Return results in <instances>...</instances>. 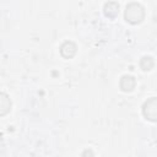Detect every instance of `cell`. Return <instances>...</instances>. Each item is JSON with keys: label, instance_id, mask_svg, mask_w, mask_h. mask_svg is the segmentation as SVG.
I'll use <instances>...</instances> for the list:
<instances>
[{"label": "cell", "instance_id": "obj_1", "mask_svg": "<svg viewBox=\"0 0 157 157\" xmlns=\"http://www.w3.org/2000/svg\"><path fill=\"white\" fill-rule=\"evenodd\" d=\"M144 17V10L140 5L137 4H131L126 7V12H125V18L126 21L131 22V23H136L140 22Z\"/></svg>", "mask_w": 157, "mask_h": 157}, {"label": "cell", "instance_id": "obj_2", "mask_svg": "<svg viewBox=\"0 0 157 157\" xmlns=\"http://www.w3.org/2000/svg\"><path fill=\"white\" fill-rule=\"evenodd\" d=\"M0 107H1V112H2V114H5V112H6V113L9 112L10 107H11V102L9 101V98H7L6 94L0 93Z\"/></svg>", "mask_w": 157, "mask_h": 157}]
</instances>
